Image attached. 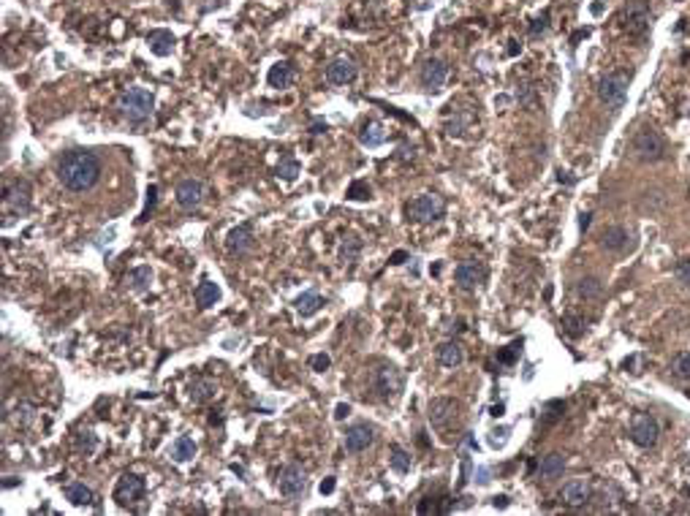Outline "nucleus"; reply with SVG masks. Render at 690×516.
<instances>
[{
	"instance_id": "f257e3e1",
	"label": "nucleus",
	"mask_w": 690,
	"mask_h": 516,
	"mask_svg": "<svg viewBox=\"0 0 690 516\" xmlns=\"http://www.w3.org/2000/svg\"><path fill=\"white\" fill-rule=\"evenodd\" d=\"M101 161L90 150H68L57 161V179L71 193H87L101 179Z\"/></svg>"
},
{
	"instance_id": "f03ea898",
	"label": "nucleus",
	"mask_w": 690,
	"mask_h": 516,
	"mask_svg": "<svg viewBox=\"0 0 690 516\" xmlns=\"http://www.w3.org/2000/svg\"><path fill=\"white\" fill-rule=\"evenodd\" d=\"M117 106L133 128H141L155 112V92L147 87H128L126 92H120Z\"/></svg>"
},
{
	"instance_id": "7ed1b4c3",
	"label": "nucleus",
	"mask_w": 690,
	"mask_h": 516,
	"mask_svg": "<svg viewBox=\"0 0 690 516\" xmlns=\"http://www.w3.org/2000/svg\"><path fill=\"white\" fill-rule=\"evenodd\" d=\"M427 419L446 440H451V432L462 430V405L451 397H435L427 405Z\"/></svg>"
},
{
	"instance_id": "20e7f679",
	"label": "nucleus",
	"mask_w": 690,
	"mask_h": 516,
	"mask_svg": "<svg viewBox=\"0 0 690 516\" xmlns=\"http://www.w3.org/2000/svg\"><path fill=\"white\" fill-rule=\"evenodd\" d=\"M631 150H633V155L642 163H658V161H663L669 155L666 139L660 136V130L655 128V126H649V123H644V126H639V128L633 130Z\"/></svg>"
},
{
	"instance_id": "39448f33",
	"label": "nucleus",
	"mask_w": 690,
	"mask_h": 516,
	"mask_svg": "<svg viewBox=\"0 0 690 516\" xmlns=\"http://www.w3.org/2000/svg\"><path fill=\"white\" fill-rule=\"evenodd\" d=\"M628 87H631V74H625V71H611V74H606L598 79V98H601V103H606L611 112H617V109H622V103H625V98H628Z\"/></svg>"
},
{
	"instance_id": "423d86ee",
	"label": "nucleus",
	"mask_w": 690,
	"mask_h": 516,
	"mask_svg": "<svg viewBox=\"0 0 690 516\" xmlns=\"http://www.w3.org/2000/svg\"><path fill=\"white\" fill-rule=\"evenodd\" d=\"M649 25H652V8L647 0H631L622 8V28L628 36L644 39L649 33Z\"/></svg>"
},
{
	"instance_id": "0eeeda50",
	"label": "nucleus",
	"mask_w": 690,
	"mask_h": 516,
	"mask_svg": "<svg viewBox=\"0 0 690 516\" xmlns=\"http://www.w3.org/2000/svg\"><path fill=\"white\" fill-rule=\"evenodd\" d=\"M405 215H408V220H413V223L440 220V217L446 215V201L440 196H435V193H422V196H416V199L408 201Z\"/></svg>"
},
{
	"instance_id": "6e6552de",
	"label": "nucleus",
	"mask_w": 690,
	"mask_h": 516,
	"mask_svg": "<svg viewBox=\"0 0 690 516\" xmlns=\"http://www.w3.org/2000/svg\"><path fill=\"white\" fill-rule=\"evenodd\" d=\"M402 373L394 367V364H384V367H378L375 373H373V388H375V394H378V399H394V397H400V391H402Z\"/></svg>"
},
{
	"instance_id": "1a4fd4ad",
	"label": "nucleus",
	"mask_w": 690,
	"mask_h": 516,
	"mask_svg": "<svg viewBox=\"0 0 690 516\" xmlns=\"http://www.w3.org/2000/svg\"><path fill=\"white\" fill-rule=\"evenodd\" d=\"M631 440L639 448H655L658 440H660V424H658V419L649 416V413H636L633 421H631Z\"/></svg>"
},
{
	"instance_id": "9d476101",
	"label": "nucleus",
	"mask_w": 690,
	"mask_h": 516,
	"mask_svg": "<svg viewBox=\"0 0 690 516\" xmlns=\"http://www.w3.org/2000/svg\"><path fill=\"white\" fill-rule=\"evenodd\" d=\"M144 478L136 473H123L117 478V484H115V492H112V497H115V503L117 506H133V503H139L141 497H144Z\"/></svg>"
},
{
	"instance_id": "9b49d317",
	"label": "nucleus",
	"mask_w": 690,
	"mask_h": 516,
	"mask_svg": "<svg viewBox=\"0 0 690 516\" xmlns=\"http://www.w3.org/2000/svg\"><path fill=\"white\" fill-rule=\"evenodd\" d=\"M419 82L427 92H440L448 82V66L440 57H427L419 68Z\"/></svg>"
},
{
	"instance_id": "f8f14e48",
	"label": "nucleus",
	"mask_w": 690,
	"mask_h": 516,
	"mask_svg": "<svg viewBox=\"0 0 690 516\" xmlns=\"http://www.w3.org/2000/svg\"><path fill=\"white\" fill-rule=\"evenodd\" d=\"M30 196H33V190H30V182H28V179H11V182H6V188H3V201H6V207L14 210V212H19V215L30 212Z\"/></svg>"
},
{
	"instance_id": "ddd939ff",
	"label": "nucleus",
	"mask_w": 690,
	"mask_h": 516,
	"mask_svg": "<svg viewBox=\"0 0 690 516\" xmlns=\"http://www.w3.org/2000/svg\"><path fill=\"white\" fill-rule=\"evenodd\" d=\"M277 489H280V495L286 497V500H297V497H302L304 489H307V475L299 465H286L280 475H277Z\"/></svg>"
},
{
	"instance_id": "4468645a",
	"label": "nucleus",
	"mask_w": 690,
	"mask_h": 516,
	"mask_svg": "<svg viewBox=\"0 0 690 516\" xmlns=\"http://www.w3.org/2000/svg\"><path fill=\"white\" fill-rule=\"evenodd\" d=\"M484 280H486V266L481 261H475V258H468V261L457 264V269H454V283L462 291H475Z\"/></svg>"
},
{
	"instance_id": "2eb2a0df",
	"label": "nucleus",
	"mask_w": 690,
	"mask_h": 516,
	"mask_svg": "<svg viewBox=\"0 0 690 516\" xmlns=\"http://www.w3.org/2000/svg\"><path fill=\"white\" fill-rule=\"evenodd\" d=\"M256 245V231H253V223H239L237 228H231L226 234V250L231 256H245L250 253Z\"/></svg>"
},
{
	"instance_id": "dca6fc26",
	"label": "nucleus",
	"mask_w": 690,
	"mask_h": 516,
	"mask_svg": "<svg viewBox=\"0 0 690 516\" xmlns=\"http://www.w3.org/2000/svg\"><path fill=\"white\" fill-rule=\"evenodd\" d=\"M204 201V182L201 179H193V177H188V179H179L177 182V204L182 207V210H196L199 204Z\"/></svg>"
},
{
	"instance_id": "f3484780",
	"label": "nucleus",
	"mask_w": 690,
	"mask_h": 516,
	"mask_svg": "<svg viewBox=\"0 0 690 516\" xmlns=\"http://www.w3.org/2000/svg\"><path fill=\"white\" fill-rule=\"evenodd\" d=\"M373 443H375V427L367 424V421L353 424L351 430L345 432V451H351V454H362V451H367Z\"/></svg>"
},
{
	"instance_id": "a211bd4d",
	"label": "nucleus",
	"mask_w": 690,
	"mask_h": 516,
	"mask_svg": "<svg viewBox=\"0 0 690 516\" xmlns=\"http://www.w3.org/2000/svg\"><path fill=\"white\" fill-rule=\"evenodd\" d=\"M560 497L562 503L571 506V508H584L590 503V497H593V489H590V484L584 478H573V481L562 484Z\"/></svg>"
},
{
	"instance_id": "6ab92c4d",
	"label": "nucleus",
	"mask_w": 690,
	"mask_h": 516,
	"mask_svg": "<svg viewBox=\"0 0 690 516\" xmlns=\"http://www.w3.org/2000/svg\"><path fill=\"white\" fill-rule=\"evenodd\" d=\"M356 74H359V68H356V63L351 60V57H335L329 66H326V82L329 85H351L353 79H356Z\"/></svg>"
},
{
	"instance_id": "aec40b11",
	"label": "nucleus",
	"mask_w": 690,
	"mask_h": 516,
	"mask_svg": "<svg viewBox=\"0 0 690 516\" xmlns=\"http://www.w3.org/2000/svg\"><path fill=\"white\" fill-rule=\"evenodd\" d=\"M601 248L606 253H614V256L625 253L631 248V231L625 226H609L601 234Z\"/></svg>"
},
{
	"instance_id": "412c9836",
	"label": "nucleus",
	"mask_w": 690,
	"mask_h": 516,
	"mask_svg": "<svg viewBox=\"0 0 690 516\" xmlns=\"http://www.w3.org/2000/svg\"><path fill=\"white\" fill-rule=\"evenodd\" d=\"M294 79H297V68H294L288 60H277V63L269 68V74H266V82H269V87H275V90L291 87L294 85Z\"/></svg>"
},
{
	"instance_id": "4be33fe9",
	"label": "nucleus",
	"mask_w": 690,
	"mask_h": 516,
	"mask_svg": "<svg viewBox=\"0 0 690 516\" xmlns=\"http://www.w3.org/2000/svg\"><path fill=\"white\" fill-rule=\"evenodd\" d=\"M573 294H576V299H584V301L601 299V297H604V280L595 277V275L579 277V280L573 283Z\"/></svg>"
},
{
	"instance_id": "5701e85b",
	"label": "nucleus",
	"mask_w": 690,
	"mask_h": 516,
	"mask_svg": "<svg viewBox=\"0 0 690 516\" xmlns=\"http://www.w3.org/2000/svg\"><path fill=\"white\" fill-rule=\"evenodd\" d=\"M147 43H150V49H152V54H158V57H166V54H172L174 52V39L172 30H164V28H158V30H150L147 33Z\"/></svg>"
},
{
	"instance_id": "b1692460",
	"label": "nucleus",
	"mask_w": 690,
	"mask_h": 516,
	"mask_svg": "<svg viewBox=\"0 0 690 516\" xmlns=\"http://www.w3.org/2000/svg\"><path fill=\"white\" fill-rule=\"evenodd\" d=\"M465 361V353H462V345L457 340H448L437 348V364L446 367V370H457L460 364Z\"/></svg>"
},
{
	"instance_id": "393cba45",
	"label": "nucleus",
	"mask_w": 690,
	"mask_h": 516,
	"mask_svg": "<svg viewBox=\"0 0 690 516\" xmlns=\"http://www.w3.org/2000/svg\"><path fill=\"white\" fill-rule=\"evenodd\" d=\"M193 297H196V304H199V310H210L213 304H217V301H220V286H217V283H213V280H201V283L196 286Z\"/></svg>"
},
{
	"instance_id": "a878e982",
	"label": "nucleus",
	"mask_w": 690,
	"mask_h": 516,
	"mask_svg": "<svg viewBox=\"0 0 690 516\" xmlns=\"http://www.w3.org/2000/svg\"><path fill=\"white\" fill-rule=\"evenodd\" d=\"M63 492H66V500L74 503V506H92L95 503V492L90 486H85V484H79V481L66 484Z\"/></svg>"
},
{
	"instance_id": "bb28decb",
	"label": "nucleus",
	"mask_w": 690,
	"mask_h": 516,
	"mask_svg": "<svg viewBox=\"0 0 690 516\" xmlns=\"http://www.w3.org/2000/svg\"><path fill=\"white\" fill-rule=\"evenodd\" d=\"M215 391L217 388L210 378H193L190 386H188V397H190L196 405H204V402H210V399L215 397Z\"/></svg>"
},
{
	"instance_id": "cd10ccee",
	"label": "nucleus",
	"mask_w": 690,
	"mask_h": 516,
	"mask_svg": "<svg viewBox=\"0 0 690 516\" xmlns=\"http://www.w3.org/2000/svg\"><path fill=\"white\" fill-rule=\"evenodd\" d=\"M359 141H362L364 147H381V144L386 141V130H384V126H381L378 120H370V123H364L362 130H359Z\"/></svg>"
},
{
	"instance_id": "c85d7f7f",
	"label": "nucleus",
	"mask_w": 690,
	"mask_h": 516,
	"mask_svg": "<svg viewBox=\"0 0 690 516\" xmlns=\"http://www.w3.org/2000/svg\"><path fill=\"white\" fill-rule=\"evenodd\" d=\"M388 465H391L394 473H408L411 465H413V459H411V454L400 443H391L388 446Z\"/></svg>"
},
{
	"instance_id": "c756f323",
	"label": "nucleus",
	"mask_w": 690,
	"mask_h": 516,
	"mask_svg": "<svg viewBox=\"0 0 690 516\" xmlns=\"http://www.w3.org/2000/svg\"><path fill=\"white\" fill-rule=\"evenodd\" d=\"M562 470H565V457H562L560 451L546 454L541 459V465H538V473L544 475V478H558V475H562Z\"/></svg>"
},
{
	"instance_id": "7c9ffc66",
	"label": "nucleus",
	"mask_w": 690,
	"mask_h": 516,
	"mask_svg": "<svg viewBox=\"0 0 690 516\" xmlns=\"http://www.w3.org/2000/svg\"><path fill=\"white\" fill-rule=\"evenodd\" d=\"M294 304H297V312H299L302 318H310V315H315V312L324 307V297L315 294V291H307V294H302Z\"/></svg>"
},
{
	"instance_id": "2f4dec72",
	"label": "nucleus",
	"mask_w": 690,
	"mask_h": 516,
	"mask_svg": "<svg viewBox=\"0 0 690 516\" xmlns=\"http://www.w3.org/2000/svg\"><path fill=\"white\" fill-rule=\"evenodd\" d=\"M172 457L177 462H190V459L196 457V443H193V437L179 435L172 446Z\"/></svg>"
},
{
	"instance_id": "473e14b6",
	"label": "nucleus",
	"mask_w": 690,
	"mask_h": 516,
	"mask_svg": "<svg viewBox=\"0 0 690 516\" xmlns=\"http://www.w3.org/2000/svg\"><path fill=\"white\" fill-rule=\"evenodd\" d=\"M669 370H671V375H674L677 381H690V350H680V353L671 359Z\"/></svg>"
},
{
	"instance_id": "72a5a7b5",
	"label": "nucleus",
	"mask_w": 690,
	"mask_h": 516,
	"mask_svg": "<svg viewBox=\"0 0 690 516\" xmlns=\"http://www.w3.org/2000/svg\"><path fill=\"white\" fill-rule=\"evenodd\" d=\"M560 329L562 335H568V337H582L584 335V321L579 315H562Z\"/></svg>"
},
{
	"instance_id": "f704fd0d",
	"label": "nucleus",
	"mask_w": 690,
	"mask_h": 516,
	"mask_svg": "<svg viewBox=\"0 0 690 516\" xmlns=\"http://www.w3.org/2000/svg\"><path fill=\"white\" fill-rule=\"evenodd\" d=\"M130 288L133 291H147V286H150V280H152V272H150V266H136L133 272H130Z\"/></svg>"
},
{
	"instance_id": "c9c22d12",
	"label": "nucleus",
	"mask_w": 690,
	"mask_h": 516,
	"mask_svg": "<svg viewBox=\"0 0 690 516\" xmlns=\"http://www.w3.org/2000/svg\"><path fill=\"white\" fill-rule=\"evenodd\" d=\"M362 253V239L359 237H348L343 242V248H340V261L343 264H351V261H356Z\"/></svg>"
},
{
	"instance_id": "e433bc0d",
	"label": "nucleus",
	"mask_w": 690,
	"mask_h": 516,
	"mask_svg": "<svg viewBox=\"0 0 690 516\" xmlns=\"http://www.w3.org/2000/svg\"><path fill=\"white\" fill-rule=\"evenodd\" d=\"M74 446H77V451H79V454H85V457H90V454L95 451L98 440H95V435H92V432L85 430V432H79V435H77V443H74Z\"/></svg>"
},
{
	"instance_id": "4c0bfd02",
	"label": "nucleus",
	"mask_w": 690,
	"mask_h": 516,
	"mask_svg": "<svg viewBox=\"0 0 690 516\" xmlns=\"http://www.w3.org/2000/svg\"><path fill=\"white\" fill-rule=\"evenodd\" d=\"M297 174H299V161L297 158H283L280 163H277V177H283V179H297Z\"/></svg>"
},
{
	"instance_id": "58836bf2",
	"label": "nucleus",
	"mask_w": 690,
	"mask_h": 516,
	"mask_svg": "<svg viewBox=\"0 0 690 516\" xmlns=\"http://www.w3.org/2000/svg\"><path fill=\"white\" fill-rule=\"evenodd\" d=\"M14 419H17V424H19V427H30V424H33V419H36V408H33V405H28V402H19V405H17V416H14Z\"/></svg>"
},
{
	"instance_id": "ea45409f",
	"label": "nucleus",
	"mask_w": 690,
	"mask_h": 516,
	"mask_svg": "<svg viewBox=\"0 0 690 516\" xmlns=\"http://www.w3.org/2000/svg\"><path fill=\"white\" fill-rule=\"evenodd\" d=\"M517 98H519V103H522L524 109H535V106H538V98H535V87H533V85H519Z\"/></svg>"
},
{
	"instance_id": "a19ab883",
	"label": "nucleus",
	"mask_w": 690,
	"mask_h": 516,
	"mask_svg": "<svg viewBox=\"0 0 690 516\" xmlns=\"http://www.w3.org/2000/svg\"><path fill=\"white\" fill-rule=\"evenodd\" d=\"M549 19H552V14H549V8H544L541 11V17L530 25V39H538V36H544L546 30H549Z\"/></svg>"
},
{
	"instance_id": "79ce46f5",
	"label": "nucleus",
	"mask_w": 690,
	"mask_h": 516,
	"mask_svg": "<svg viewBox=\"0 0 690 516\" xmlns=\"http://www.w3.org/2000/svg\"><path fill=\"white\" fill-rule=\"evenodd\" d=\"M370 185L367 182H362V179H356L351 188H348V199H353V201H364V199H370Z\"/></svg>"
},
{
	"instance_id": "37998d69",
	"label": "nucleus",
	"mask_w": 690,
	"mask_h": 516,
	"mask_svg": "<svg viewBox=\"0 0 690 516\" xmlns=\"http://www.w3.org/2000/svg\"><path fill=\"white\" fill-rule=\"evenodd\" d=\"M155 204H158V188H155V185H150V188H147V204H144V212H141V217H139V223H144V220L150 217V212L155 210Z\"/></svg>"
},
{
	"instance_id": "c03bdc74",
	"label": "nucleus",
	"mask_w": 690,
	"mask_h": 516,
	"mask_svg": "<svg viewBox=\"0 0 690 516\" xmlns=\"http://www.w3.org/2000/svg\"><path fill=\"white\" fill-rule=\"evenodd\" d=\"M509 443V427H497V430L489 432V446H495V448H503Z\"/></svg>"
},
{
	"instance_id": "a18cd8bd",
	"label": "nucleus",
	"mask_w": 690,
	"mask_h": 516,
	"mask_svg": "<svg viewBox=\"0 0 690 516\" xmlns=\"http://www.w3.org/2000/svg\"><path fill=\"white\" fill-rule=\"evenodd\" d=\"M677 280H680L685 288H690V258H680V261H677Z\"/></svg>"
},
{
	"instance_id": "49530a36",
	"label": "nucleus",
	"mask_w": 690,
	"mask_h": 516,
	"mask_svg": "<svg viewBox=\"0 0 690 516\" xmlns=\"http://www.w3.org/2000/svg\"><path fill=\"white\" fill-rule=\"evenodd\" d=\"M329 364H332V359H329L326 353H315V356H310V367H313L315 373H324V370H329Z\"/></svg>"
},
{
	"instance_id": "de8ad7c7",
	"label": "nucleus",
	"mask_w": 690,
	"mask_h": 516,
	"mask_svg": "<svg viewBox=\"0 0 690 516\" xmlns=\"http://www.w3.org/2000/svg\"><path fill=\"white\" fill-rule=\"evenodd\" d=\"M348 416H351V405H348V402H340V405L335 408V419H337V421H343V419H348Z\"/></svg>"
},
{
	"instance_id": "09e8293b",
	"label": "nucleus",
	"mask_w": 690,
	"mask_h": 516,
	"mask_svg": "<svg viewBox=\"0 0 690 516\" xmlns=\"http://www.w3.org/2000/svg\"><path fill=\"white\" fill-rule=\"evenodd\" d=\"M318 489H321V495H332V492H335V478H332V475H329V478H324Z\"/></svg>"
},
{
	"instance_id": "8fccbe9b",
	"label": "nucleus",
	"mask_w": 690,
	"mask_h": 516,
	"mask_svg": "<svg viewBox=\"0 0 690 516\" xmlns=\"http://www.w3.org/2000/svg\"><path fill=\"white\" fill-rule=\"evenodd\" d=\"M590 220H593V215H590V212H584V215L579 217V231H582V234H584V231L590 228Z\"/></svg>"
},
{
	"instance_id": "3c124183",
	"label": "nucleus",
	"mask_w": 690,
	"mask_h": 516,
	"mask_svg": "<svg viewBox=\"0 0 690 516\" xmlns=\"http://www.w3.org/2000/svg\"><path fill=\"white\" fill-rule=\"evenodd\" d=\"M405 261H408V253H402V250H397V253L391 256V264H394V266H397V264H405Z\"/></svg>"
},
{
	"instance_id": "603ef678",
	"label": "nucleus",
	"mask_w": 690,
	"mask_h": 516,
	"mask_svg": "<svg viewBox=\"0 0 690 516\" xmlns=\"http://www.w3.org/2000/svg\"><path fill=\"white\" fill-rule=\"evenodd\" d=\"M326 130V123H321V120H313V133H324Z\"/></svg>"
},
{
	"instance_id": "864d4df0",
	"label": "nucleus",
	"mask_w": 690,
	"mask_h": 516,
	"mask_svg": "<svg viewBox=\"0 0 690 516\" xmlns=\"http://www.w3.org/2000/svg\"><path fill=\"white\" fill-rule=\"evenodd\" d=\"M497 506H500V508H506V506H509V497H503V495H500V497H495V508H497Z\"/></svg>"
},
{
	"instance_id": "5fc2aeb1",
	"label": "nucleus",
	"mask_w": 690,
	"mask_h": 516,
	"mask_svg": "<svg viewBox=\"0 0 690 516\" xmlns=\"http://www.w3.org/2000/svg\"><path fill=\"white\" fill-rule=\"evenodd\" d=\"M503 410H506L503 405H495V408H492V416H503Z\"/></svg>"
},
{
	"instance_id": "6e6d98bb",
	"label": "nucleus",
	"mask_w": 690,
	"mask_h": 516,
	"mask_svg": "<svg viewBox=\"0 0 690 516\" xmlns=\"http://www.w3.org/2000/svg\"><path fill=\"white\" fill-rule=\"evenodd\" d=\"M14 484H17V478H14V475H8V478L3 481V486H6V489H8V486H14Z\"/></svg>"
}]
</instances>
